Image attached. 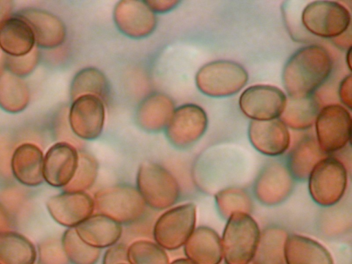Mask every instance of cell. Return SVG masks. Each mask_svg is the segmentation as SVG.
Here are the masks:
<instances>
[{
	"mask_svg": "<svg viewBox=\"0 0 352 264\" xmlns=\"http://www.w3.org/2000/svg\"><path fill=\"white\" fill-rule=\"evenodd\" d=\"M338 94L340 99L349 110L351 109V75H346L340 82Z\"/></svg>",
	"mask_w": 352,
	"mask_h": 264,
	"instance_id": "cell-38",
	"label": "cell"
},
{
	"mask_svg": "<svg viewBox=\"0 0 352 264\" xmlns=\"http://www.w3.org/2000/svg\"><path fill=\"white\" fill-rule=\"evenodd\" d=\"M307 179L309 192L314 201L329 207L338 204L344 195L347 170L341 160L329 155L314 166Z\"/></svg>",
	"mask_w": 352,
	"mask_h": 264,
	"instance_id": "cell-7",
	"label": "cell"
},
{
	"mask_svg": "<svg viewBox=\"0 0 352 264\" xmlns=\"http://www.w3.org/2000/svg\"><path fill=\"white\" fill-rule=\"evenodd\" d=\"M182 248L184 256L195 264H220L223 259L221 237L206 226L196 227Z\"/></svg>",
	"mask_w": 352,
	"mask_h": 264,
	"instance_id": "cell-21",
	"label": "cell"
},
{
	"mask_svg": "<svg viewBox=\"0 0 352 264\" xmlns=\"http://www.w3.org/2000/svg\"><path fill=\"white\" fill-rule=\"evenodd\" d=\"M135 186L147 208L155 211L174 206L181 197V187L176 177L155 162H145L139 166Z\"/></svg>",
	"mask_w": 352,
	"mask_h": 264,
	"instance_id": "cell-2",
	"label": "cell"
},
{
	"mask_svg": "<svg viewBox=\"0 0 352 264\" xmlns=\"http://www.w3.org/2000/svg\"><path fill=\"white\" fill-rule=\"evenodd\" d=\"M38 54L32 50L30 54L13 57L7 56L4 60L5 67L8 72L19 78L29 75L34 70L38 62Z\"/></svg>",
	"mask_w": 352,
	"mask_h": 264,
	"instance_id": "cell-36",
	"label": "cell"
},
{
	"mask_svg": "<svg viewBox=\"0 0 352 264\" xmlns=\"http://www.w3.org/2000/svg\"><path fill=\"white\" fill-rule=\"evenodd\" d=\"M197 207L191 202L176 204L155 219L151 230L153 240L166 251L182 248L196 228Z\"/></svg>",
	"mask_w": 352,
	"mask_h": 264,
	"instance_id": "cell-5",
	"label": "cell"
},
{
	"mask_svg": "<svg viewBox=\"0 0 352 264\" xmlns=\"http://www.w3.org/2000/svg\"><path fill=\"white\" fill-rule=\"evenodd\" d=\"M34 264H40V263H35Z\"/></svg>",
	"mask_w": 352,
	"mask_h": 264,
	"instance_id": "cell-45",
	"label": "cell"
},
{
	"mask_svg": "<svg viewBox=\"0 0 352 264\" xmlns=\"http://www.w3.org/2000/svg\"><path fill=\"white\" fill-rule=\"evenodd\" d=\"M174 111V103L168 96L155 93L140 102L135 113V121L144 131L158 133L164 131Z\"/></svg>",
	"mask_w": 352,
	"mask_h": 264,
	"instance_id": "cell-23",
	"label": "cell"
},
{
	"mask_svg": "<svg viewBox=\"0 0 352 264\" xmlns=\"http://www.w3.org/2000/svg\"><path fill=\"white\" fill-rule=\"evenodd\" d=\"M68 119L70 129L76 136L85 140H96L104 128V102L96 96H80L73 100Z\"/></svg>",
	"mask_w": 352,
	"mask_h": 264,
	"instance_id": "cell-12",
	"label": "cell"
},
{
	"mask_svg": "<svg viewBox=\"0 0 352 264\" xmlns=\"http://www.w3.org/2000/svg\"><path fill=\"white\" fill-rule=\"evenodd\" d=\"M294 179L286 166L272 162L266 165L257 176L253 186L256 199L267 206L278 205L292 192Z\"/></svg>",
	"mask_w": 352,
	"mask_h": 264,
	"instance_id": "cell-14",
	"label": "cell"
},
{
	"mask_svg": "<svg viewBox=\"0 0 352 264\" xmlns=\"http://www.w3.org/2000/svg\"><path fill=\"white\" fill-rule=\"evenodd\" d=\"M121 264H129V263H121Z\"/></svg>",
	"mask_w": 352,
	"mask_h": 264,
	"instance_id": "cell-46",
	"label": "cell"
},
{
	"mask_svg": "<svg viewBox=\"0 0 352 264\" xmlns=\"http://www.w3.org/2000/svg\"><path fill=\"white\" fill-rule=\"evenodd\" d=\"M64 252L71 264H97L102 250L85 243L74 228H67L60 239Z\"/></svg>",
	"mask_w": 352,
	"mask_h": 264,
	"instance_id": "cell-31",
	"label": "cell"
},
{
	"mask_svg": "<svg viewBox=\"0 0 352 264\" xmlns=\"http://www.w3.org/2000/svg\"><path fill=\"white\" fill-rule=\"evenodd\" d=\"M98 169V161L91 154L79 152L78 165L74 176L63 190L87 192L97 180Z\"/></svg>",
	"mask_w": 352,
	"mask_h": 264,
	"instance_id": "cell-34",
	"label": "cell"
},
{
	"mask_svg": "<svg viewBox=\"0 0 352 264\" xmlns=\"http://www.w3.org/2000/svg\"><path fill=\"white\" fill-rule=\"evenodd\" d=\"M46 208L54 221L75 228L95 212L93 197L87 192L65 191L50 197Z\"/></svg>",
	"mask_w": 352,
	"mask_h": 264,
	"instance_id": "cell-13",
	"label": "cell"
},
{
	"mask_svg": "<svg viewBox=\"0 0 352 264\" xmlns=\"http://www.w3.org/2000/svg\"><path fill=\"white\" fill-rule=\"evenodd\" d=\"M333 68L329 52L318 45L298 49L286 62L282 81L289 98L301 99L312 96L328 79Z\"/></svg>",
	"mask_w": 352,
	"mask_h": 264,
	"instance_id": "cell-1",
	"label": "cell"
},
{
	"mask_svg": "<svg viewBox=\"0 0 352 264\" xmlns=\"http://www.w3.org/2000/svg\"><path fill=\"white\" fill-rule=\"evenodd\" d=\"M248 74L239 63L226 60L203 65L195 76L196 85L204 94L221 98L234 95L247 84Z\"/></svg>",
	"mask_w": 352,
	"mask_h": 264,
	"instance_id": "cell-6",
	"label": "cell"
},
{
	"mask_svg": "<svg viewBox=\"0 0 352 264\" xmlns=\"http://www.w3.org/2000/svg\"><path fill=\"white\" fill-rule=\"evenodd\" d=\"M16 14L31 27L35 44L41 48L53 49L61 45L66 38L63 22L54 14L36 8H26Z\"/></svg>",
	"mask_w": 352,
	"mask_h": 264,
	"instance_id": "cell-18",
	"label": "cell"
},
{
	"mask_svg": "<svg viewBox=\"0 0 352 264\" xmlns=\"http://www.w3.org/2000/svg\"><path fill=\"white\" fill-rule=\"evenodd\" d=\"M329 155L320 147L315 137H305L289 153L286 166L294 180L305 181L314 166Z\"/></svg>",
	"mask_w": 352,
	"mask_h": 264,
	"instance_id": "cell-25",
	"label": "cell"
},
{
	"mask_svg": "<svg viewBox=\"0 0 352 264\" xmlns=\"http://www.w3.org/2000/svg\"><path fill=\"white\" fill-rule=\"evenodd\" d=\"M37 256L40 264H69L64 252L60 240L56 238H47L39 243Z\"/></svg>",
	"mask_w": 352,
	"mask_h": 264,
	"instance_id": "cell-35",
	"label": "cell"
},
{
	"mask_svg": "<svg viewBox=\"0 0 352 264\" xmlns=\"http://www.w3.org/2000/svg\"><path fill=\"white\" fill-rule=\"evenodd\" d=\"M109 88L108 80L101 71L95 67H86L74 76L70 85V96L74 100L89 94L105 102L109 96Z\"/></svg>",
	"mask_w": 352,
	"mask_h": 264,
	"instance_id": "cell-29",
	"label": "cell"
},
{
	"mask_svg": "<svg viewBox=\"0 0 352 264\" xmlns=\"http://www.w3.org/2000/svg\"><path fill=\"white\" fill-rule=\"evenodd\" d=\"M145 3L153 12L162 13L175 8L179 1L176 0H150L145 1Z\"/></svg>",
	"mask_w": 352,
	"mask_h": 264,
	"instance_id": "cell-39",
	"label": "cell"
},
{
	"mask_svg": "<svg viewBox=\"0 0 352 264\" xmlns=\"http://www.w3.org/2000/svg\"><path fill=\"white\" fill-rule=\"evenodd\" d=\"M44 155L35 144L19 145L10 158V171L15 179L23 186L36 187L44 182L43 167Z\"/></svg>",
	"mask_w": 352,
	"mask_h": 264,
	"instance_id": "cell-19",
	"label": "cell"
},
{
	"mask_svg": "<svg viewBox=\"0 0 352 264\" xmlns=\"http://www.w3.org/2000/svg\"><path fill=\"white\" fill-rule=\"evenodd\" d=\"M74 229L85 243L101 250L120 242L124 234L122 225L96 212Z\"/></svg>",
	"mask_w": 352,
	"mask_h": 264,
	"instance_id": "cell-20",
	"label": "cell"
},
{
	"mask_svg": "<svg viewBox=\"0 0 352 264\" xmlns=\"http://www.w3.org/2000/svg\"><path fill=\"white\" fill-rule=\"evenodd\" d=\"M129 264H169L167 251L153 240L138 239L127 245Z\"/></svg>",
	"mask_w": 352,
	"mask_h": 264,
	"instance_id": "cell-32",
	"label": "cell"
},
{
	"mask_svg": "<svg viewBox=\"0 0 352 264\" xmlns=\"http://www.w3.org/2000/svg\"><path fill=\"white\" fill-rule=\"evenodd\" d=\"M261 231L257 222L245 212H234L228 219L221 240L226 264H249L254 256Z\"/></svg>",
	"mask_w": 352,
	"mask_h": 264,
	"instance_id": "cell-4",
	"label": "cell"
},
{
	"mask_svg": "<svg viewBox=\"0 0 352 264\" xmlns=\"http://www.w3.org/2000/svg\"><path fill=\"white\" fill-rule=\"evenodd\" d=\"M288 236L282 228L270 226L261 232L254 264H285L284 245Z\"/></svg>",
	"mask_w": 352,
	"mask_h": 264,
	"instance_id": "cell-27",
	"label": "cell"
},
{
	"mask_svg": "<svg viewBox=\"0 0 352 264\" xmlns=\"http://www.w3.org/2000/svg\"><path fill=\"white\" fill-rule=\"evenodd\" d=\"M314 123L316 139L327 154L338 152L351 142V117L342 105L324 106L319 111Z\"/></svg>",
	"mask_w": 352,
	"mask_h": 264,
	"instance_id": "cell-9",
	"label": "cell"
},
{
	"mask_svg": "<svg viewBox=\"0 0 352 264\" xmlns=\"http://www.w3.org/2000/svg\"><path fill=\"white\" fill-rule=\"evenodd\" d=\"M287 99L285 93L278 87L255 85L242 92L239 104L243 114L252 120L267 121L280 118Z\"/></svg>",
	"mask_w": 352,
	"mask_h": 264,
	"instance_id": "cell-11",
	"label": "cell"
},
{
	"mask_svg": "<svg viewBox=\"0 0 352 264\" xmlns=\"http://www.w3.org/2000/svg\"><path fill=\"white\" fill-rule=\"evenodd\" d=\"M10 1H0V21L9 16L11 9Z\"/></svg>",
	"mask_w": 352,
	"mask_h": 264,
	"instance_id": "cell-41",
	"label": "cell"
},
{
	"mask_svg": "<svg viewBox=\"0 0 352 264\" xmlns=\"http://www.w3.org/2000/svg\"><path fill=\"white\" fill-rule=\"evenodd\" d=\"M35 38L30 25L18 14L0 21V48L8 56L19 57L30 54Z\"/></svg>",
	"mask_w": 352,
	"mask_h": 264,
	"instance_id": "cell-22",
	"label": "cell"
},
{
	"mask_svg": "<svg viewBox=\"0 0 352 264\" xmlns=\"http://www.w3.org/2000/svg\"><path fill=\"white\" fill-rule=\"evenodd\" d=\"M113 20L119 30L133 38L150 35L155 29L157 19L145 1L123 0L113 10Z\"/></svg>",
	"mask_w": 352,
	"mask_h": 264,
	"instance_id": "cell-16",
	"label": "cell"
},
{
	"mask_svg": "<svg viewBox=\"0 0 352 264\" xmlns=\"http://www.w3.org/2000/svg\"><path fill=\"white\" fill-rule=\"evenodd\" d=\"M208 120L204 109L196 104L175 109L164 131L168 142L177 149L187 148L205 133Z\"/></svg>",
	"mask_w": 352,
	"mask_h": 264,
	"instance_id": "cell-10",
	"label": "cell"
},
{
	"mask_svg": "<svg viewBox=\"0 0 352 264\" xmlns=\"http://www.w3.org/2000/svg\"><path fill=\"white\" fill-rule=\"evenodd\" d=\"M79 152L67 142L51 146L43 159L44 182L54 188H64L72 179L77 169Z\"/></svg>",
	"mask_w": 352,
	"mask_h": 264,
	"instance_id": "cell-15",
	"label": "cell"
},
{
	"mask_svg": "<svg viewBox=\"0 0 352 264\" xmlns=\"http://www.w3.org/2000/svg\"><path fill=\"white\" fill-rule=\"evenodd\" d=\"M104 250L101 255V264L128 263L126 243L120 241Z\"/></svg>",
	"mask_w": 352,
	"mask_h": 264,
	"instance_id": "cell-37",
	"label": "cell"
},
{
	"mask_svg": "<svg viewBox=\"0 0 352 264\" xmlns=\"http://www.w3.org/2000/svg\"><path fill=\"white\" fill-rule=\"evenodd\" d=\"M37 250L25 235L11 230L0 232V264H34Z\"/></svg>",
	"mask_w": 352,
	"mask_h": 264,
	"instance_id": "cell-26",
	"label": "cell"
},
{
	"mask_svg": "<svg viewBox=\"0 0 352 264\" xmlns=\"http://www.w3.org/2000/svg\"><path fill=\"white\" fill-rule=\"evenodd\" d=\"M169 264H195L191 261L184 257L177 258L172 261H170Z\"/></svg>",
	"mask_w": 352,
	"mask_h": 264,
	"instance_id": "cell-42",
	"label": "cell"
},
{
	"mask_svg": "<svg viewBox=\"0 0 352 264\" xmlns=\"http://www.w3.org/2000/svg\"><path fill=\"white\" fill-rule=\"evenodd\" d=\"M28 87L21 78L3 72L0 76V107L9 113L23 111L28 104Z\"/></svg>",
	"mask_w": 352,
	"mask_h": 264,
	"instance_id": "cell-30",
	"label": "cell"
},
{
	"mask_svg": "<svg viewBox=\"0 0 352 264\" xmlns=\"http://www.w3.org/2000/svg\"><path fill=\"white\" fill-rule=\"evenodd\" d=\"M319 111L314 96L301 99L289 98L280 119L287 127L305 130L314 124Z\"/></svg>",
	"mask_w": 352,
	"mask_h": 264,
	"instance_id": "cell-28",
	"label": "cell"
},
{
	"mask_svg": "<svg viewBox=\"0 0 352 264\" xmlns=\"http://www.w3.org/2000/svg\"><path fill=\"white\" fill-rule=\"evenodd\" d=\"M95 212L124 226L144 218L147 206L135 186L117 184L100 188L94 197Z\"/></svg>",
	"mask_w": 352,
	"mask_h": 264,
	"instance_id": "cell-3",
	"label": "cell"
},
{
	"mask_svg": "<svg viewBox=\"0 0 352 264\" xmlns=\"http://www.w3.org/2000/svg\"><path fill=\"white\" fill-rule=\"evenodd\" d=\"M249 264H254V263H253L252 262H251V263H249Z\"/></svg>",
	"mask_w": 352,
	"mask_h": 264,
	"instance_id": "cell-44",
	"label": "cell"
},
{
	"mask_svg": "<svg viewBox=\"0 0 352 264\" xmlns=\"http://www.w3.org/2000/svg\"><path fill=\"white\" fill-rule=\"evenodd\" d=\"M214 200L219 214L226 219L234 212L250 214L253 208L250 197L240 188L222 189L215 194Z\"/></svg>",
	"mask_w": 352,
	"mask_h": 264,
	"instance_id": "cell-33",
	"label": "cell"
},
{
	"mask_svg": "<svg viewBox=\"0 0 352 264\" xmlns=\"http://www.w3.org/2000/svg\"><path fill=\"white\" fill-rule=\"evenodd\" d=\"M301 23L308 33L324 38H335L349 30L351 14L338 1H314L302 10Z\"/></svg>",
	"mask_w": 352,
	"mask_h": 264,
	"instance_id": "cell-8",
	"label": "cell"
},
{
	"mask_svg": "<svg viewBox=\"0 0 352 264\" xmlns=\"http://www.w3.org/2000/svg\"><path fill=\"white\" fill-rule=\"evenodd\" d=\"M11 219L6 207L0 202V232L10 230Z\"/></svg>",
	"mask_w": 352,
	"mask_h": 264,
	"instance_id": "cell-40",
	"label": "cell"
},
{
	"mask_svg": "<svg viewBox=\"0 0 352 264\" xmlns=\"http://www.w3.org/2000/svg\"><path fill=\"white\" fill-rule=\"evenodd\" d=\"M248 133L253 147L265 155H282L290 144L288 127L280 118L267 121L252 120Z\"/></svg>",
	"mask_w": 352,
	"mask_h": 264,
	"instance_id": "cell-17",
	"label": "cell"
},
{
	"mask_svg": "<svg viewBox=\"0 0 352 264\" xmlns=\"http://www.w3.org/2000/svg\"><path fill=\"white\" fill-rule=\"evenodd\" d=\"M285 264H334L328 250L309 236L288 234L284 245Z\"/></svg>",
	"mask_w": 352,
	"mask_h": 264,
	"instance_id": "cell-24",
	"label": "cell"
},
{
	"mask_svg": "<svg viewBox=\"0 0 352 264\" xmlns=\"http://www.w3.org/2000/svg\"><path fill=\"white\" fill-rule=\"evenodd\" d=\"M351 47H349L346 50V64L350 70H351Z\"/></svg>",
	"mask_w": 352,
	"mask_h": 264,
	"instance_id": "cell-43",
	"label": "cell"
}]
</instances>
